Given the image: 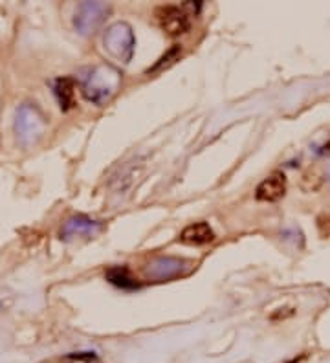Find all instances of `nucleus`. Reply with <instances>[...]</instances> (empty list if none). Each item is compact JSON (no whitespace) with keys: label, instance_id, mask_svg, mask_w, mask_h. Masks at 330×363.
Here are the masks:
<instances>
[{"label":"nucleus","instance_id":"obj_5","mask_svg":"<svg viewBox=\"0 0 330 363\" xmlns=\"http://www.w3.org/2000/svg\"><path fill=\"white\" fill-rule=\"evenodd\" d=\"M106 277H109V281L112 284H116V286L119 288H138V283L131 277V274H128L127 268H110L109 272H106Z\"/></svg>","mask_w":330,"mask_h":363},{"label":"nucleus","instance_id":"obj_3","mask_svg":"<svg viewBox=\"0 0 330 363\" xmlns=\"http://www.w3.org/2000/svg\"><path fill=\"white\" fill-rule=\"evenodd\" d=\"M213 239H215V233L207 222H194L180 233V242L191 244V246H202V244L211 242Z\"/></svg>","mask_w":330,"mask_h":363},{"label":"nucleus","instance_id":"obj_1","mask_svg":"<svg viewBox=\"0 0 330 363\" xmlns=\"http://www.w3.org/2000/svg\"><path fill=\"white\" fill-rule=\"evenodd\" d=\"M156 18L162 30L171 37L184 35L191 28V18L185 6H162L156 9Z\"/></svg>","mask_w":330,"mask_h":363},{"label":"nucleus","instance_id":"obj_2","mask_svg":"<svg viewBox=\"0 0 330 363\" xmlns=\"http://www.w3.org/2000/svg\"><path fill=\"white\" fill-rule=\"evenodd\" d=\"M286 193V178L282 173H273L264 178L255 189V199L260 202H277Z\"/></svg>","mask_w":330,"mask_h":363},{"label":"nucleus","instance_id":"obj_4","mask_svg":"<svg viewBox=\"0 0 330 363\" xmlns=\"http://www.w3.org/2000/svg\"><path fill=\"white\" fill-rule=\"evenodd\" d=\"M75 84L74 79L70 77H62L55 84V94H57L59 103H61V108L68 111L70 106H74V94H75Z\"/></svg>","mask_w":330,"mask_h":363}]
</instances>
